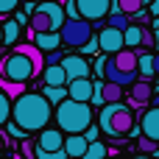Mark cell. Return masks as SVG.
I'll list each match as a JSON object with an SVG mask.
<instances>
[{"mask_svg": "<svg viewBox=\"0 0 159 159\" xmlns=\"http://www.w3.org/2000/svg\"><path fill=\"white\" fill-rule=\"evenodd\" d=\"M98 48H101V45H98V39H92V42H89L87 48H81V50H84V53H95Z\"/></svg>", "mask_w": 159, "mask_h": 159, "instance_id": "d6a6232c", "label": "cell"}, {"mask_svg": "<svg viewBox=\"0 0 159 159\" xmlns=\"http://www.w3.org/2000/svg\"><path fill=\"white\" fill-rule=\"evenodd\" d=\"M0 75H3L6 81H11V84H22V87H25V81L34 78V61H31L25 53L11 50V53L3 56V61H0Z\"/></svg>", "mask_w": 159, "mask_h": 159, "instance_id": "277c9868", "label": "cell"}, {"mask_svg": "<svg viewBox=\"0 0 159 159\" xmlns=\"http://www.w3.org/2000/svg\"><path fill=\"white\" fill-rule=\"evenodd\" d=\"M0 151H3V140H0Z\"/></svg>", "mask_w": 159, "mask_h": 159, "instance_id": "7bdbcfd3", "label": "cell"}, {"mask_svg": "<svg viewBox=\"0 0 159 159\" xmlns=\"http://www.w3.org/2000/svg\"><path fill=\"white\" fill-rule=\"evenodd\" d=\"M134 159H151V157H134Z\"/></svg>", "mask_w": 159, "mask_h": 159, "instance_id": "60d3db41", "label": "cell"}, {"mask_svg": "<svg viewBox=\"0 0 159 159\" xmlns=\"http://www.w3.org/2000/svg\"><path fill=\"white\" fill-rule=\"evenodd\" d=\"M103 157H106L103 143H92V145L87 148V154H84V159H103Z\"/></svg>", "mask_w": 159, "mask_h": 159, "instance_id": "4316f807", "label": "cell"}, {"mask_svg": "<svg viewBox=\"0 0 159 159\" xmlns=\"http://www.w3.org/2000/svg\"><path fill=\"white\" fill-rule=\"evenodd\" d=\"M143 137L154 140L159 145V109H154V106L143 115Z\"/></svg>", "mask_w": 159, "mask_h": 159, "instance_id": "4fadbf2b", "label": "cell"}, {"mask_svg": "<svg viewBox=\"0 0 159 159\" xmlns=\"http://www.w3.org/2000/svg\"><path fill=\"white\" fill-rule=\"evenodd\" d=\"M98 134H101L98 129H87V134H84V140H87V143L92 145V143H98Z\"/></svg>", "mask_w": 159, "mask_h": 159, "instance_id": "1f68e13d", "label": "cell"}, {"mask_svg": "<svg viewBox=\"0 0 159 159\" xmlns=\"http://www.w3.org/2000/svg\"><path fill=\"white\" fill-rule=\"evenodd\" d=\"M36 148L45 154H59L64 151V134H59V129H45L36 140Z\"/></svg>", "mask_w": 159, "mask_h": 159, "instance_id": "30bf717a", "label": "cell"}, {"mask_svg": "<svg viewBox=\"0 0 159 159\" xmlns=\"http://www.w3.org/2000/svg\"><path fill=\"white\" fill-rule=\"evenodd\" d=\"M92 42V25L87 20H67L61 28V45L64 48H87Z\"/></svg>", "mask_w": 159, "mask_h": 159, "instance_id": "5b68a950", "label": "cell"}, {"mask_svg": "<svg viewBox=\"0 0 159 159\" xmlns=\"http://www.w3.org/2000/svg\"><path fill=\"white\" fill-rule=\"evenodd\" d=\"M137 73H143L145 75V81H151V75H157L154 73V56L145 50V53H137Z\"/></svg>", "mask_w": 159, "mask_h": 159, "instance_id": "44dd1931", "label": "cell"}, {"mask_svg": "<svg viewBox=\"0 0 159 159\" xmlns=\"http://www.w3.org/2000/svg\"><path fill=\"white\" fill-rule=\"evenodd\" d=\"M17 14V0H0V17Z\"/></svg>", "mask_w": 159, "mask_h": 159, "instance_id": "f1b7e54d", "label": "cell"}, {"mask_svg": "<svg viewBox=\"0 0 159 159\" xmlns=\"http://www.w3.org/2000/svg\"><path fill=\"white\" fill-rule=\"evenodd\" d=\"M22 159H36V151H34V143H22Z\"/></svg>", "mask_w": 159, "mask_h": 159, "instance_id": "4dcf8cb0", "label": "cell"}, {"mask_svg": "<svg viewBox=\"0 0 159 159\" xmlns=\"http://www.w3.org/2000/svg\"><path fill=\"white\" fill-rule=\"evenodd\" d=\"M98 45H101V50H103V53H112V56H117L120 50H126L123 34H120V31H115V28H103V31L98 34Z\"/></svg>", "mask_w": 159, "mask_h": 159, "instance_id": "ba28073f", "label": "cell"}, {"mask_svg": "<svg viewBox=\"0 0 159 159\" xmlns=\"http://www.w3.org/2000/svg\"><path fill=\"white\" fill-rule=\"evenodd\" d=\"M154 73H157V75H159V53H157V56H154Z\"/></svg>", "mask_w": 159, "mask_h": 159, "instance_id": "8d00e7d4", "label": "cell"}, {"mask_svg": "<svg viewBox=\"0 0 159 159\" xmlns=\"http://www.w3.org/2000/svg\"><path fill=\"white\" fill-rule=\"evenodd\" d=\"M101 131L112 134V137H123V134H131L134 131V115L126 103H112V106H103L101 112Z\"/></svg>", "mask_w": 159, "mask_h": 159, "instance_id": "3957f363", "label": "cell"}, {"mask_svg": "<svg viewBox=\"0 0 159 159\" xmlns=\"http://www.w3.org/2000/svg\"><path fill=\"white\" fill-rule=\"evenodd\" d=\"M137 148H140V151H143V154H154V157H157V143H154V140H148V137H140V140H137Z\"/></svg>", "mask_w": 159, "mask_h": 159, "instance_id": "83f0119b", "label": "cell"}, {"mask_svg": "<svg viewBox=\"0 0 159 159\" xmlns=\"http://www.w3.org/2000/svg\"><path fill=\"white\" fill-rule=\"evenodd\" d=\"M67 95H70V101H75V103H89L92 95H95V84H92L89 78L70 81V84H67Z\"/></svg>", "mask_w": 159, "mask_h": 159, "instance_id": "8fae6325", "label": "cell"}, {"mask_svg": "<svg viewBox=\"0 0 159 159\" xmlns=\"http://www.w3.org/2000/svg\"><path fill=\"white\" fill-rule=\"evenodd\" d=\"M120 73H137V53L134 50H120L117 56H112L109 59Z\"/></svg>", "mask_w": 159, "mask_h": 159, "instance_id": "e0dca14e", "label": "cell"}, {"mask_svg": "<svg viewBox=\"0 0 159 159\" xmlns=\"http://www.w3.org/2000/svg\"><path fill=\"white\" fill-rule=\"evenodd\" d=\"M11 106H14V101H11L8 95H3V92H0V126H8V117H11Z\"/></svg>", "mask_w": 159, "mask_h": 159, "instance_id": "d4e9b609", "label": "cell"}, {"mask_svg": "<svg viewBox=\"0 0 159 159\" xmlns=\"http://www.w3.org/2000/svg\"><path fill=\"white\" fill-rule=\"evenodd\" d=\"M42 81H45V87H67V73L61 64H56L42 73Z\"/></svg>", "mask_w": 159, "mask_h": 159, "instance_id": "d6986e66", "label": "cell"}, {"mask_svg": "<svg viewBox=\"0 0 159 159\" xmlns=\"http://www.w3.org/2000/svg\"><path fill=\"white\" fill-rule=\"evenodd\" d=\"M154 39H157V50H159V31H157V34H154Z\"/></svg>", "mask_w": 159, "mask_h": 159, "instance_id": "f35d334b", "label": "cell"}, {"mask_svg": "<svg viewBox=\"0 0 159 159\" xmlns=\"http://www.w3.org/2000/svg\"><path fill=\"white\" fill-rule=\"evenodd\" d=\"M157 95V87H151V81H137L129 89V109L131 106H148Z\"/></svg>", "mask_w": 159, "mask_h": 159, "instance_id": "9c48e42d", "label": "cell"}, {"mask_svg": "<svg viewBox=\"0 0 159 159\" xmlns=\"http://www.w3.org/2000/svg\"><path fill=\"white\" fill-rule=\"evenodd\" d=\"M157 89H159V87H157ZM151 103H154V109H159V92L154 95V101H151Z\"/></svg>", "mask_w": 159, "mask_h": 159, "instance_id": "74e56055", "label": "cell"}, {"mask_svg": "<svg viewBox=\"0 0 159 159\" xmlns=\"http://www.w3.org/2000/svg\"><path fill=\"white\" fill-rule=\"evenodd\" d=\"M75 8H78V17L87 20L89 25L106 22V17L112 14V3L109 0H75Z\"/></svg>", "mask_w": 159, "mask_h": 159, "instance_id": "8992f818", "label": "cell"}, {"mask_svg": "<svg viewBox=\"0 0 159 159\" xmlns=\"http://www.w3.org/2000/svg\"><path fill=\"white\" fill-rule=\"evenodd\" d=\"M117 6H120V11H123L126 17H131V14H140V11H143V0H120Z\"/></svg>", "mask_w": 159, "mask_h": 159, "instance_id": "484cf974", "label": "cell"}, {"mask_svg": "<svg viewBox=\"0 0 159 159\" xmlns=\"http://www.w3.org/2000/svg\"><path fill=\"white\" fill-rule=\"evenodd\" d=\"M31 39L42 53H56L61 48V34H31Z\"/></svg>", "mask_w": 159, "mask_h": 159, "instance_id": "5bb4252c", "label": "cell"}, {"mask_svg": "<svg viewBox=\"0 0 159 159\" xmlns=\"http://www.w3.org/2000/svg\"><path fill=\"white\" fill-rule=\"evenodd\" d=\"M14 50H20V53H25L31 61H34V78L36 75H42L45 70H48V61H45V53L36 48V45H14Z\"/></svg>", "mask_w": 159, "mask_h": 159, "instance_id": "7c38bea8", "label": "cell"}, {"mask_svg": "<svg viewBox=\"0 0 159 159\" xmlns=\"http://www.w3.org/2000/svg\"><path fill=\"white\" fill-rule=\"evenodd\" d=\"M151 14H154V17L159 14V0H154V3H151Z\"/></svg>", "mask_w": 159, "mask_h": 159, "instance_id": "d590c367", "label": "cell"}, {"mask_svg": "<svg viewBox=\"0 0 159 159\" xmlns=\"http://www.w3.org/2000/svg\"><path fill=\"white\" fill-rule=\"evenodd\" d=\"M157 157H159V151H157Z\"/></svg>", "mask_w": 159, "mask_h": 159, "instance_id": "ee69618b", "label": "cell"}, {"mask_svg": "<svg viewBox=\"0 0 159 159\" xmlns=\"http://www.w3.org/2000/svg\"><path fill=\"white\" fill-rule=\"evenodd\" d=\"M8 134H11V137H25V131H20L14 123H8Z\"/></svg>", "mask_w": 159, "mask_h": 159, "instance_id": "836d02e7", "label": "cell"}, {"mask_svg": "<svg viewBox=\"0 0 159 159\" xmlns=\"http://www.w3.org/2000/svg\"><path fill=\"white\" fill-rule=\"evenodd\" d=\"M14 22H17V25H22V22H28V17H25L22 11H17V14H14Z\"/></svg>", "mask_w": 159, "mask_h": 159, "instance_id": "e575fe53", "label": "cell"}, {"mask_svg": "<svg viewBox=\"0 0 159 159\" xmlns=\"http://www.w3.org/2000/svg\"><path fill=\"white\" fill-rule=\"evenodd\" d=\"M14 159H22V157H20V154H14Z\"/></svg>", "mask_w": 159, "mask_h": 159, "instance_id": "b9f144b4", "label": "cell"}, {"mask_svg": "<svg viewBox=\"0 0 159 159\" xmlns=\"http://www.w3.org/2000/svg\"><path fill=\"white\" fill-rule=\"evenodd\" d=\"M56 123H59V131H64L67 137H75V134H87V129H92V109L89 103H75V101H64L61 106H56Z\"/></svg>", "mask_w": 159, "mask_h": 159, "instance_id": "7a4b0ae2", "label": "cell"}, {"mask_svg": "<svg viewBox=\"0 0 159 159\" xmlns=\"http://www.w3.org/2000/svg\"><path fill=\"white\" fill-rule=\"evenodd\" d=\"M140 45H145V48H157V39H154V34L148 31V28H143V42Z\"/></svg>", "mask_w": 159, "mask_h": 159, "instance_id": "f546056e", "label": "cell"}, {"mask_svg": "<svg viewBox=\"0 0 159 159\" xmlns=\"http://www.w3.org/2000/svg\"><path fill=\"white\" fill-rule=\"evenodd\" d=\"M42 95L48 98V103H50L53 109H56V106H61V103L70 98V95H67V87H45V89H42Z\"/></svg>", "mask_w": 159, "mask_h": 159, "instance_id": "ffe728a7", "label": "cell"}, {"mask_svg": "<svg viewBox=\"0 0 159 159\" xmlns=\"http://www.w3.org/2000/svg\"><path fill=\"white\" fill-rule=\"evenodd\" d=\"M17 36H20V25L14 20H6L3 22V45H14Z\"/></svg>", "mask_w": 159, "mask_h": 159, "instance_id": "603a6c76", "label": "cell"}, {"mask_svg": "<svg viewBox=\"0 0 159 159\" xmlns=\"http://www.w3.org/2000/svg\"><path fill=\"white\" fill-rule=\"evenodd\" d=\"M131 25H134V22H131V17H126V14L120 11V6H117V3H112V14L106 17V28H115V31L126 34Z\"/></svg>", "mask_w": 159, "mask_h": 159, "instance_id": "2e32d148", "label": "cell"}, {"mask_svg": "<svg viewBox=\"0 0 159 159\" xmlns=\"http://www.w3.org/2000/svg\"><path fill=\"white\" fill-rule=\"evenodd\" d=\"M0 45H3V25H0Z\"/></svg>", "mask_w": 159, "mask_h": 159, "instance_id": "ab89813d", "label": "cell"}, {"mask_svg": "<svg viewBox=\"0 0 159 159\" xmlns=\"http://www.w3.org/2000/svg\"><path fill=\"white\" fill-rule=\"evenodd\" d=\"M61 67L67 73V84L70 81H81V78H89V61L84 56H64L61 59Z\"/></svg>", "mask_w": 159, "mask_h": 159, "instance_id": "52a82bcc", "label": "cell"}, {"mask_svg": "<svg viewBox=\"0 0 159 159\" xmlns=\"http://www.w3.org/2000/svg\"><path fill=\"white\" fill-rule=\"evenodd\" d=\"M95 87H98L101 95H103V106H112V103H120V101H123V87L109 84V81H101V84H95Z\"/></svg>", "mask_w": 159, "mask_h": 159, "instance_id": "ac0fdd59", "label": "cell"}, {"mask_svg": "<svg viewBox=\"0 0 159 159\" xmlns=\"http://www.w3.org/2000/svg\"><path fill=\"white\" fill-rule=\"evenodd\" d=\"M53 106L48 103V98L42 92H25L22 98L14 101L11 106V117H14V126L25 134L31 131H45V126L50 123L53 117Z\"/></svg>", "mask_w": 159, "mask_h": 159, "instance_id": "6da1fadb", "label": "cell"}, {"mask_svg": "<svg viewBox=\"0 0 159 159\" xmlns=\"http://www.w3.org/2000/svg\"><path fill=\"white\" fill-rule=\"evenodd\" d=\"M89 148V143L84 140V134H75V137H64V154L70 159H84Z\"/></svg>", "mask_w": 159, "mask_h": 159, "instance_id": "9a60e30c", "label": "cell"}, {"mask_svg": "<svg viewBox=\"0 0 159 159\" xmlns=\"http://www.w3.org/2000/svg\"><path fill=\"white\" fill-rule=\"evenodd\" d=\"M0 92H3V95H8L11 101H17V98H22V95H25V87H22V84H11V81H6V78L0 75Z\"/></svg>", "mask_w": 159, "mask_h": 159, "instance_id": "7402d4cb", "label": "cell"}, {"mask_svg": "<svg viewBox=\"0 0 159 159\" xmlns=\"http://www.w3.org/2000/svg\"><path fill=\"white\" fill-rule=\"evenodd\" d=\"M123 42H126V48L140 45V42H143V25H137V22H134V25H131V28L123 34Z\"/></svg>", "mask_w": 159, "mask_h": 159, "instance_id": "cb8c5ba5", "label": "cell"}]
</instances>
